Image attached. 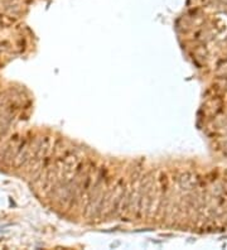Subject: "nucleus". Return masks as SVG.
Listing matches in <instances>:
<instances>
[{
	"mask_svg": "<svg viewBox=\"0 0 227 250\" xmlns=\"http://www.w3.org/2000/svg\"><path fill=\"white\" fill-rule=\"evenodd\" d=\"M194 182H195V179L193 178V176L189 174V173H186V174H183L179 178V185H180L182 188H184V190H189L191 187L194 185Z\"/></svg>",
	"mask_w": 227,
	"mask_h": 250,
	"instance_id": "f257e3e1",
	"label": "nucleus"
},
{
	"mask_svg": "<svg viewBox=\"0 0 227 250\" xmlns=\"http://www.w3.org/2000/svg\"><path fill=\"white\" fill-rule=\"evenodd\" d=\"M223 87H225V89L227 90V78L225 80V82H223Z\"/></svg>",
	"mask_w": 227,
	"mask_h": 250,
	"instance_id": "f03ea898",
	"label": "nucleus"
}]
</instances>
